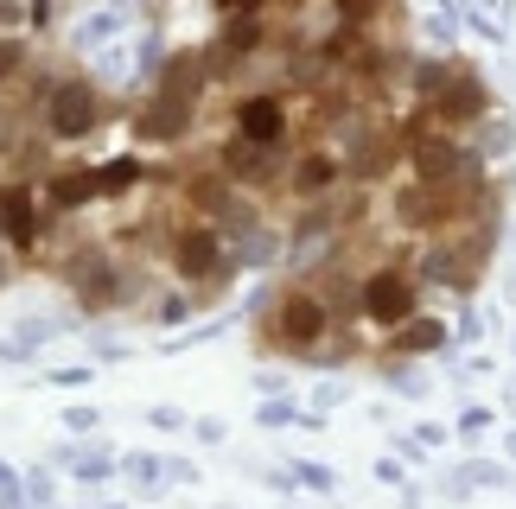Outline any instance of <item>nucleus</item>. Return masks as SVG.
Returning <instances> with one entry per match:
<instances>
[{"label": "nucleus", "mask_w": 516, "mask_h": 509, "mask_svg": "<svg viewBox=\"0 0 516 509\" xmlns=\"http://www.w3.org/2000/svg\"><path fill=\"white\" fill-rule=\"evenodd\" d=\"M472 160H478V153H472V147H459V140L446 134V128H434V134L421 128L415 140H408V166H415V179H421V185H459V179L472 172Z\"/></svg>", "instance_id": "obj_1"}, {"label": "nucleus", "mask_w": 516, "mask_h": 509, "mask_svg": "<svg viewBox=\"0 0 516 509\" xmlns=\"http://www.w3.org/2000/svg\"><path fill=\"white\" fill-rule=\"evenodd\" d=\"M357 312H364L370 325H383V331L408 325V319H415V280H408L402 268H383V274H370L364 287H357Z\"/></svg>", "instance_id": "obj_4"}, {"label": "nucleus", "mask_w": 516, "mask_h": 509, "mask_svg": "<svg viewBox=\"0 0 516 509\" xmlns=\"http://www.w3.org/2000/svg\"><path fill=\"white\" fill-rule=\"evenodd\" d=\"M185 312H192V300H185V293H172V300H160V319H185Z\"/></svg>", "instance_id": "obj_20"}, {"label": "nucleus", "mask_w": 516, "mask_h": 509, "mask_svg": "<svg viewBox=\"0 0 516 509\" xmlns=\"http://www.w3.org/2000/svg\"><path fill=\"white\" fill-rule=\"evenodd\" d=\"M32 236H39V204H32L26 185H7L0 191V242L7 249H32Z\"/></svg>", "instance_id": "obj_8"}, {"label": "nucleus", "mask_w": 516, "mask_h": 509, "mask_svg": "<svg viewBox=\"0 0 516 509\" xmlns=\"http://www.w3.org/2000/svg\"><path fill=\"white\" fill-rule=\"evenodd\" d=\"M96 198V172H58V179H51V204L58 210H83Z\"/></svg>", "instance_id": "obj_13"}, {"label": "nucleus", "mask_w": 516, "mask_h": 509, "mask_svg": "<svg viewBox=\"0 0 516 509\" xmlns=\"http://www.w3.org/2000/svg\"><path fill=\"white\" fill-rule=\"evenodd\" d=\"M13 280V255H7V242H0V287Z\"/></svg>", "instance_id": "obj_24"}, {"label": "nucleus", "mask_w": 516, "mask_h": 509, "mask_svg": "<svg viewBox=\"0 0 516 509\" xmlns=\"http://www.w3.org/2000/svg\"><path fill=\"white\" fill-rule=\"evenodd\" d=\"M510 140H516V128H510L504 115H485V121H478V153H485V160L510 153Z\"/></svg>", "instance_id": "obj_15"}, {"label": "nucleus", "mask_w": 516, "mask_h": 509, "mask_svg": "<svg viewBox=\"0 0 516 509\" xmlns=\"http://www.w3.org/2000/svg\"><path fill=\"white\" fill-rule=\"evenodd\" d=\"M223 7H230V13H255V7H262V0H223Z\"/></svg>", "instance_id": "obj_25"}, {"label": "nucleus", "mask_w": 516, "mask_h": 509, "mask_svg": "<svg viewBox=\"0 0 516 509\" xmlns=\"http://www.w3.org/2000/svg\"><path fill=\"white\" fill-rule=\"evenodd\" d=\"M427 115H434V128H446V134H453V128H478V121L491 115V83L478 77V70L459 64L453 83L434 96V109H427Z\"/></svg>", "instance_id": "obj_3"}, {"label": "nucleus", "mask_w": 516, "mask_h": 509, "mask_svg": "<svg viewBox=\"0 0 516 509\" xmlns=\"http://www.w3.org/2000/svg\"><path fill=\"white\" fill-rule=\"evenodd\" d=\"M0 26H20V0H0Z\"/></svg>", "instance_id": "obj_23"}, {"label": "nucleus", "mask_w": 516, "mask_h": 509, "mask_svg": "<svg viewBox=\"0 0 516 509\" xmlns=\"http://www.w3.org/2000/svg\"><path fill=\"white\" fill-rule=\"evenodd\" d=\"M102 121V96H96V83H83V77H71V83H51L45 90V128L58 134V140H83Z\"/></svg>", "instance_id": "obj_2"}, {"label": "nucleus", "mask_w": 516, "mask_h": 509, "mask_svg": "<svg viewBox=\"0 0 516 509\" xmlns=\"http://www.w3.org/2000/svg\"><path fill=\"white\" fill-rule=\"evenodd\" d=\"M172 268L185 280H223L230 274V255H223L217 230H179L172 236Z\"/></svg>", "instance_id": "obj_6"}, {"label": "nucleus", "mask_w": 516, "mask_h": 509, "mask_svg": "<svg viewBox=\"0 0 516 509\" xmlns=\"http://www.w3.org/2000/svg\"><path fill=\"white\" fill-rule=\"evenodd\" d=\"M109 509H122V503H109Z\"/></svg>", "instance_id": "obj_27"}, {"label": "nucleus", "mask_w": 516, "mask_h": 509, "mask_svg": "<svg viewBox=\"0 0 516 509\" xmlns=\"http://www.w3.org/2000/svg\"><path fill=\"white\" fill-rule=\"evenodd\" d=\"M134 179H141V160H109L96 172V198H115V191H128Z\"/></svg>", "instance_id": "obj_16"}, {"label": "nucleus", "mask_w": 516, "mask_h": 509, "mask_svg": "<svg viewBox=\"0 0 516 509\" xmlns=\"http://www.w3.org/2000/svg\"><path fill=\"white\" fill-rule=\"evenodd\" d=\"M510 465H516V433H510Z\"/></svg>", "instance_id": "obj_26"}, {"label": "nucleus", "mask_w": 516, "mask_h": 509, "mask_svg": "<svg viewBox=\"0 0 516 509\" xmlns=\"http://www.w3.org/2000/svg\"><path fill=\"white\" fill-rule=\"evenodd\" d=\"M0 509H7V503H0Z\"/></svg>", "instance_id": "obj_28"}, {"label": "nucleus", "mask_w": 516, "mask_h": 509, "mask_svg": "<svg viewBox=\"0 0 516 509\" xmlns=\"http://www.w3.org/2000/svg\"><path fill=\"white\" fill-rule=\"evenodd\" d=\"M128 478L141 484V490H153V484L166 478V471H160V459H153V452H128Z\"/></svg>", "instance_id": "obj_17"}, {"label": "nucleus", "mask_w": 516, "mask_h": 509, "mask_svg": "<svg viewBox=\"0 0 516 509\" xmlns=\"http://www.w3.org/2000/svg\"><path fill=\"white\" fill-rule=\"evenodd\" d=\"M287 420H294V408H287V401H274V408H262V427H287Z\"/></svg>", "instance_id": "obj_21"}, {"label": "nucleus", "mask_w": 516, "mask_h": 509, "mask_svg": "<svg viewBox=\"0 0 516 509\" xmlns=\"http://www.w3.org/2000/svg\"><path fill=\"white\" fill-rule=\"evenodd\" d=\"M332 7H338L344 26H364V20H376V7H383V0H332Z\"/></svg>", "instance_id": "obj_18"}, {"label": "nucleus", "mask_w": 516, "mask_h": 509, "mask_svg": "<svg viewBox=\"0 0 516 509\" xmlns=\"http://www.w3.org/2000/svg\"><path fill=\"white\" fill-rule=\"evenodd\" d=\"M236 134L274 153L281 134H287V102L281 96H243V102H236Z\"/></svg>", "instance_id": "obj_7"}, {"label": "nucleus", "mask_w": 516, "mask_h": 509, "mask_svg": "<svg viewBox=\"0 0 516 509\" xmlns=\"http://www.w3.org/2000/svg\"><path fill=\"white\" fill-rule=\"evenodd\" d=\"M300 484H313V490H332V471H319V465H300Z\"/></svg>", "instance_id": "obj_22"}, {"label": "nucleus", "mask_w": 516, "mask_h": 509, "mask_svg": "<svg viewBox=\"0 0 516 509\" xmlns=\"http://www.w3.org/2000/svg\"><path fill=\"white\" fill-rule=\"evenodd\" d=\"M255 45H262V20H255V13H236L230 32H223V51H230V58H249Z\"/></svg>", "instance_id": "obj_14"}, {"label": "nucleus", "mask_w": 516, "mask_h": 509, "mask_svg": "<svg viewBox=\"0 0 516 509\" xmlns=\"http://www.w3.org/2000/svg\"><path fill=\"white\" fill-rule=\"evenodd\" d=\"M325 331H332V306H325L319 293H287V300L274 306V338L287 350H319Z\"/></svg>", "instance_id": "obj_5"}, {"label": "nucleus", "mask_w": 516, "mask_h": 509, "mask_svg": "<svg viewBox=\"0 0 516 509\" xmlns=\"http://www.w3.org/2000/svg\"><path fill=\"white\" fill-rule=\"evenodd\" d=\"M58 465H71L83 484H102V478L115 471V452H102V446H64V452H58Z\"/></svg>", "instance_id": "obj_12"}, {"label": "nucleus", "mask_w": 516, "mask_h": 509, "mask_svg": "<svg viewBox=\"0 0 516 509\" xmlns=\"http://www.w3.org/2000/svg\"><path fill=\"white\" fill-rule=\"evenodd\" d=\"M440 344H446V325H440V319H421V312H415L408 325L389 331V350H395V357H427V350H440Z\"/></svg>", "instance_id": "obj_10"}, {"label": "nucleus", "mask_w": 516, "mask_h": 509, "mask_svg": "<svg viewBox=\"0 0 516 509\" xmlns=\"http://www.w3.org/2000/svg\"><path fill=\"white\" fill-rule=\"evenodd\" d=\"M185 128H192V102H179V96H153V109H141L147 140H179Z\"/></svg>", "instance_id": "obj_9"}, {"label": "nucleus", "mask_w": 516, "mask_h": 509, "mask_svg": "<svg viewBox=\"0 0 516 509\" xmlns=\"http://www.w3.org/2000/svg\"><path fill=\"white\" fill-rule=\"evenodd\" d=\"M20 64H26V45L20 39H0V83L20 77Z\"/></svg>", "instance_id": "obj_19"}, {"label": "nucleus", "mask_w": 516, "mask_h": 509, "mask_svg": "<svg viewBox=\"0 0 516 509\" xmlns=\"http://www.w3.org/2000/svg\"><path fill=\"white\" fill-rule=\"evenodd\" d=\"M338 172H344V166L332 160V153L313 147V153H300V166H294V191H300V198H319V191L338 185Z\"/></svg>", "instance_id": "obj_11"}]
</instances>
